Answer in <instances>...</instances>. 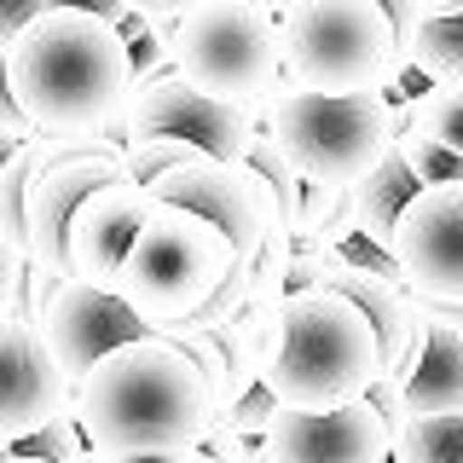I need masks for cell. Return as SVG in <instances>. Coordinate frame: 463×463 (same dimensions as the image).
<instances>
[{
  "instance_id": "cell-15",
  "label": "cell",
  "mask_w": 463,
  "mask_h": 463,
  "mask_svg": "<svg viewBox=\"0 0 463 463\" xmlns=\"http://www.w3.org/2000/svg\"><path fill=\"white\" fill-rule=\"evenodd\" d=\"M110 180H128V163L122 151L110 156H64V163H47L35 168L24 192V255L35 267H64V232H70V214L81 209V197H93L99 185Z\"/></svg>"
},
{
  "instance_id": "cell-10",
  "label": "cell",
  "mask_w": 463,
  "mask_h": 463,
  "mask_svg": "<svg viewBox=\"0 0 463 463\" xmlns=\"http://www.w3.org/2000/svg\"><path fill=\"white\" fill-rule=\"evenodd\" d=\"M145 192L163 197V203H180V209H192V214H203L209 226H221L226 243H232V255H255L260 232H267V214H279V203H272L267 185H260L243 163H226V156H197V163H180V168L156 174Z\"/></svg>"
},
{
  "instance_id": "cell-1",
  "label": "cell",
  "mask_w": 463,
  "mask_h": 463,
  "mask_svg": "<svg viewBox=\"0 0 463 463\" xmlns=\"http://www.w3.org/2000/svg\"><path fill=\"white\" fill-rule=\"evenodd\" d=\"M76 417L99 458L122 452H192L209 429V383L174 342H122L76 383Z\"/></svg>"
},
{
  "instance_id": "cell-18",
  "label": "cell",
  "mask_w": 463,
  "mask_h": 463,
  "mask_svg": "<svg viewBox=\"0 0 463 463\" xmlns=\"http://www.w3.org/2000/svg\"><path fill=\"white\" fill-rule=\"evenodd\" d=\"M411 76L429 87H463V12L417 24V47H411Z\"/></svg>"
},
{
  "instance_id": "cell-13",
  "label": "cell",
  "mask_w": 463,
  "mask_h": 463,
  "mask_svg": "<svg viewBox=\"0 0 463 463\" xmlns=\"http://www.w3.org/2000/svg\"><path fill=\"white\" fill-rule=\"evenodd\" d=\"M76 400V383L47 354V336L29 318H0V440L18 446L58 405Z\"/></svg>"
},
{
  "instance_id": "cell-6",
  "label": "cell",
  "mask_w": 463,
  "mask_h": 463,
  "mask_svg": "<svg viewBox=\"0 0 463 463\" xmlns=\"http://www.w3.org/2000/svg\"><path fill=\"white\" fill-rule=\"evenodd\" d=\"M232 267V243L221 226H209L203 214L180 209V203L156 197L145 209V226L134 238V250L122 260L116 296L134 307L145 325H174L192 318L203 301L214 296V284Z\"/></svg>"
},
{
  "instance_id": "cell-11",
  "label": "cell",
  "mask_w": 463,
  "mask_h": 463,
  "mask_svg": "<svg viewBox=\"0 0 463 463\" xmlns=\"http://www.w3.org/2000/svg\"><path fill=\"white\" fill-rule=\"evenodd\" d=\"M267 463H388L394 434L371 411V400L347 405H284L260 434Z\"/></svg>"
},
{
  "instance_id": "cell-37",
  "label": "cell",
  "mask_w": 463,
  "mask_h": 463,
  "mask_svg": "<svg viewBox=\"0 0 463 463\" xmlns=\"http://www.w3.org/2000/svg\"><path fill=\"white\" fill-rule=\"evenodd\" d=\"M243 463H267V452H260V440L250 446V452H243Z\"/></svg>"
},
{
  "instance_id": "cell-38",
  "label": "cell",
  "mask_w": 463,
  "mask_h": 463,
  "mask_svg": "<svg viewBox=\"0 0 463 463\" xmlns=\"http://www.w3.org/2000/svg\"><path fill=\"white\" fill-rule=\"evenodd\" d=\"M185 463H214L209 452H197V446H192V452H185Z\"/></svg>"
},
{
  "instance_id": "cell-4",
  "label": "cell",
  "mask_w": 463,
  "mask_h": 463,
  "mask_svg": "<svg viewBox=\"0 0 463 463\" xmlns=\"http://www.w3.org/2000/svg\"><path fill=\"white\" fill-rule=\"evenodd\" d=\"M255 122L279 139L301 180L354 185L394 145L400 105L388 93H307L279 76V87L255 105Z\"/></svg>"
},
{
  "instance_id": "cell-27",
  "label": "cell",
  "mask_w": 463,
  "mask_h": 463,
  "mask_svg": "<svg viewBox=\"0 0 463 463\" xmlns=\"http://www.w3.org/2000/svg\"><path fill=\"white\" fill-rule=\"evenodd\" d=\"M255 440H243L238 429L226 423V417H209V429H203V440H197V452H209L214 463H243V452H250Z\"/></svg>"
},
{
  "instance_id": "cell-32",
  "label": "cell",
  "mask_w": 463,
  "mask_h": 463,
  "mask_svg": "<svg viewBox=\"0 0 463 463\" xmlns=\"http://www.w3.org/2000/svg\"><path fill=\"white\" fill-rule=\"evenodd\" d=\"M197 0H122V12H134V18H185Z\"/></svg>"
},
{
  "instance_id": "cell-22",
  "label": "cell",
  "mask_w": 463,
  "mask_h": 463,
  "mask_svg": "<svg viewBox=\"0 0 463 463\" xmlns=\"http://www.w3.org/2000/svg\"><path fill=\"white\" fill-rule=\"evenodd\" d=\"M122 41H128V64H134V87L139 81H156L174 70V18H134L128 12L122 24Z\"/></svg>"
},
{
  "instance_id": "cell-2",
  "label": "cell",
  "mask_w": 463,
  "mask_h": 463,
  "mask_svg": "<svg viewBox=\"0 0 463 463\" xmlns=\"http://www.w3.org/2000/svg\"><path fill=\"white\" fill-rule=\"evenodd\" d=\"M6 81L41 134H87L128 105L134 64L110 18L81 6H47L6 47Z\"/></svg>"
},
{
  "instance_id": "cell-8",
  "label": "cell",
  "mask_w": 463,
  "mask_h": 463,
  "mask_svg": "<svg viewBox=\"0 0 463 463\" xmlns=\"http://www.w3.org/2000/svg\"><path fill=\"white\" fill-rule=\"evenodd\" d=\"M255 128H260V122H255L250 105H226V99H214V93H203V87H192L180 70H168V76H156V81L128 87V105L105 122V134H110L116 145L145 139V134H180V139L203 145L209 156L243 163Z\"/></svg>"
},
{
  "instance_id": "cell-7",
  "label": "cell",
  "mask_w": 463,
  "mask_h": 463,
  "mask_svg": "<svg viewBox=\"0 0 463 463\" xmlns=\"http://www.w3.org/2000/svg\"><path fill=\"white\" fill-rule=\"evenodd\" d=\"M174 70L226 105H260L284 76L279 18L255 0H197L174 18Z\"/></svg>"
},
{
  "instance_id": "cell-36",
  "label": "cell",
  "mask_w": 463,
  "mask_h": 463,
  "mask_svg": "<svg viewBox=\"0 0 463 463\" xmlns=\"http://www.w3.org/2000/svg\"><path fill=\"white\" fill-rule=\"evenodd\" d=\"M255 6H267L272 18H279V12H289V6H296V0H255Z\"/></svg>"
},
{
  "instance_id": "cell-14",
  "label": "cell",
  "mask_w": 463,
  "mask_h": 463,
  "mask_svg": "<svg viewBox=\"0 0 463 463\" xmlns=\"http://www.w3.org/2000/svg\"><path fill=\"white\" fill-rule=\"evenodd\" d=\"M151 203L156 197L145 192V185H134V180H110V185H99L93 197H81V209L70 214V232H64V272L70 279L116 289L122 260L134 250Z\"/></svg>"
},
{
  "instance_id": "cell-9",
  "label": "cell",
  "mask_w": 463,
  "mask_h": 463,
  "mask_svg": "<svg viewBox=\"0 0 463 463\" xmlns=\"http://www.w3.org/2000/svg\"><path fill=\"white\" fill-rule=\"evenodd\" d=\"M394 260L417 301H463V180L417 185L394 226Z\"/></svg>"
},
{
  "instance_id": "cell-26",
  "label": "cell",
  "mask_w": 463,
  "mask_h": 463,
  "mask_svg": "<svg viewBox=\"0 0 463 463\" xmlns=\"http://www.w3.org/2000/svg\"><path fill=\"white\" fill-rule=\"evenodd\" d=\"M279 411H284V405H279V394H272V388H267V383H260V376H255V383L243 388V394L232 400L221 417H226V423L243 434V440H260V434L272 429V417H279Z\"/></svg>"
},
{
  "instance_id": "cell-5",
  "label": "cell",
  "mask_w": 463,
  "mask_h": 463,
  "mask_svg": "<svg viewBox=\"0 0 463 463\" xmlns=\"http://www.w3.org/2000/svg\"><path fill=\"white\" fill-rule=\"evenodd\" d=\"M284 81L307 93H405L411 70L394 52L376 0H296L279 12Z\"/></svg>"
},
{
  "instance_id": "cell-20",
  "label": "cell",
  "mask_w": 463,
  "mask_h": 463,
  "mask_svg": "<svg viewBox=\"0 0 463 463\" xmlns=\"http://www.w3.org/2000/svg\"><path fill=\"white\" fill-rule=\"evenodd\" d=\"M296 238L307 243H354V203L347 185L330 180H301V209H296Z\"/></svg>"
},
{
  "instance_id": "cell-28",
  "label": "cell",
  "mask_w": 463,
  "mask_h": 463,
  "mask_svg": "<svg viewBox=\"0 0 463 463\" xmlns=\"http://www.w3.org/2000/svg\"><path fill=\"white\" fill-rule=\"evenodd\" d=\"M365 400H371V411L383 417V429L394 434L405 423V400H400V376H388V371H376L371 376V388H365Z\"/></svg>"
},
{
  "instance_id": "cell-35",
  "label": "cell",
  "mask_w": 463,
  "mask_h": 463,
  "mask_svg": "<svg viewBox=\"0 0 463 463\" xmlns=\"http://www.w3.org/2000/svg\"><path fill=\"white\" fill-rule=\"evenodd\" d=\"M423 18H446V12H463V0H417Z\"/></svg>"
},
{
  "instance_id": "cell-30",
  "label": "cell",
  "mask_w": 463,
  "mask_h": 463,
  "mask_svg": "<svg viewBox=\"0 0 463 463\" xmlns=\"http://www.w3.org/2000/svg\"><path fill=\"white\" fill-rule=\"evenodd\" d=\"M47 6H52V0H0V47H12V41H18V29L35 24Z\"/></svg>"
},
{
  "instance_id": "cell-39",
  "label": "cell",
  "mask_w": 463,
  "mask_h": 463,
  "mask_svg": "<svg viewBox=\"0 0 463 463\" xmlns=\"http://www.w3.org/2000/svg\"><path fill=\"white\" fill-rule=\"evenodd\" d=\"M6 151H12V139H6V134H0V163H6Z\"/></svg>"
},
{
  "instance_id": "cell-19",
  "label": "cell",
  "mask_w": 463,
  "mask_h": 463,
  "mask_svg": "<svg viewBox=\"0 0 463 463\" xmlns=\"http://www.w3.org/2000/svg\"><path fill=\"white\" fill-rule=\"evenodd\" d=\"M388 463H463V411H434V417H405L394 429Z\"/></svg>"
},
{
  "instance_id": "cell-29",
  "label": "cell",
  "mask_w": 463,
  "mask_h": 463,
  "mask_svg": "<svg viewBox=\"0 0 463 463\" xmlns=\"http://www.w3.org/2000/svg\"><path fill=\"white\" fill-rule=\"evenodd\" d=\"M0 134H6L12 145H24L29 134H41V128L18 110V99H12V81H6V47H0Z\"/></svg>"
},
{
  "instance_id": "cell-25",
  "label": "cell",
  "mask_w": 463,
  "mask_h": 463,
  "mask_svg": "<svg viewBox=\"0 0 463 463\" xmlns=\"http://www.w3.org/2000/svg\"><path fill=\"white\" fill-rule=\"evenodd\" d=\"M87 446V434H81V417H76V400L70 405H58V411L41 423L35 434H24L18 440V452H29V458H41V463H70Z\"/></svg>"
},
{
  "instance_id": "cell-23",
  "label": "cell",
  "mask_w": 463,
  "mask_h": 463,
  "mask_svg": "<svg viewBox=\"0 0 463 463\" xmlns=\"http://www.w3.org/2000/svg\"><path fill=\"white\" fill-rule=\"evenodd\" d=\"M394 151L405 156V168L417 174V185H452V180H463V151H452V145H440L429 134H417L405 116L394 128Z\"/></svg>"
},
{
  "instance_id": "cell-21",
  "label": "cell",
  "mask_w": 463,
  "mask_h": 463,
  "mask_svg": "<svg viewBox=\"0 0 463 463\" xmlns=\"http://www.w3.org/2000/svg\"><path fill=\"white\" fill-rule=\"evenodd\" d=\"M394 105H400V116L417 128V134H429V139L463 151V87H429L423 81V93L394 99Z\"/></svg>"
},
{
  "instance_id": "cell-33",
  "label": "cell",
  "mask_w": 463,
  "mask_h": 463,
  "mask_svg": "<svg viewBox=\"0 0 463 463\" xmlns=\"http://www.w3.org/2000/svg\"><path fill=\"white\" fill-rule=\"evenodd\" d=\"M52 6H81V12H99V18H110V24H122V18H128L122 0H52Z\"/></svg>"
},
{
  "instance_id": "cell-16",
  "label": "cell",
  "mask_w": 463,
  "mask_h": 463,
  "mask_svg": "<svg viewBox=\"0 0 463 463\" xmlns=\"http://www.w3.org/2000/svg\"><path fill=\"white\" fill-rule=\"evenodd\" d=\"M411 197H417V174L405 168V156L388 145L383 163H376L365 180L347 185V203H354V238H365L371 250L394 255V226H400V209Z\"/></svg>"
},
{
  "instance_id": "cell-17",
  "label": "cell",
  "mask_w": 463,
  "mask_h": 463,
  "mask_svg": "<svg viewBox=\"0 0 463 463\" xmlns=\"http://www.w3.org/2000/svg\"><path fill=\"white\" fill-rule=\"evenodd\" d=\"M405 417H434V411H463V336L446 325H429L423 359L400 383Z\"/></svg>"
},
{
  "instance_id": "cell-12",
  "label": "cell",
  "mask_w": 463,
  "mask_h": 463,
  "mask_svg": "<svg viewBox=\"0 0 463 463\" xmlns=\"http://www.w3.org/2000/svg\"><path fill=\"white\" fill-rule=\"evenodd\" d=\"M41 336H47V354L58 359V371H64L70 383H81L110 347L151 336V325H145L116 289H99L87 279H64L52 289L47 313H41Z\"/></svg>"
},
{
  "instance_id": "cell-24",
  "label": "cell",
  "mask_w": 463,
  "mask_h": 463,
  "mask_svg": "<svg viewBox=\"0 0 463 463\" xmlns=\"http://www.w3.org/2000/svg\"><path fill=\"white\" fill-rule=\"evenodd\" d=\"M197 156H209V151L192 145V139H180V134H145V139L122 145V163H128V180L134 185H151L156 174H168L180 163H197Z\"/></svg>"
},
{
  "instance_id": "cell-3",
  "label": "cell",
  "mask_w": 463,
  "mask_h": 463,
  "mask_svg": "<svg viewBox=\"0 0 463 463\" xmlns=\"http://www.w3.org/2000/svg\"><path fill=\"white\" fill-rule=\"evenodd\" d=\"M383 371L371 318L342 289H284V330L260 383L279 405H347Z\"/></svg>"
},
{
  "instance_id": "cell-34",
  "label": "cell",
  "mask_w": 463,
  "mask_h": 463,
  "mask_svg": "<svg viewBox=\"0 0 463 463\" xmlns=\"http://www.w3.org/2000/svg\"><path fill=\"white\" fill-rule=\"evenodd\" d=\"M99 463H185V452H122V458H99Z\"/></svg>"
},
{
  "instance_id": "cell-31",
  "label": "cell",
  "mask_w": 463,
  "mask_h": 463,
  "mask_svg": "<svg viewBox=\"0 0 463 463\" xmlns=\"http://www.w3.org/2000/svg\"><path fill=\"white\" fill-rule=\"evenodd\" d=\"M24 267H29V255L18 250V243H6V238H0V313L12 307V296H18V279H24Z\"/></svg>"
}]
</instances>
